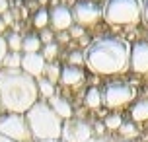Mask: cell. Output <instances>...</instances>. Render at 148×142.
<instances>
[{
  "label": "cell",
  "mask_w": 148,
  "mask_h": 142,
  "mask_svg": "<svg viewBox=\"0 0 148 142\" xmlns=\"http://www.w3.org/2000/svg\"><path fill=\"white\" fill-rule=\"evenodd\" d=\"M6 29V23H4V20H2V16H0V33Z\"/></svg>",
  "instance_id": "cell-35"
},
{
  "label": "cell",
  "mask_w": 148,
  "mask_h": 142,
  "mask_svg": "<svg viewBox=\"0 0 148 142\" xmlns=\"http://www.w3.org/2000/svg\"><path fill=\"white\" fill-rule=\"evenodd\" d=\"M0 142H16V140H12V138H8V136H4V134H0Z\"/></svg>",
  "instance_id": "cell-34"
},
{
  "label": "cell",
  "mask_w": 148,
  "mask_h": 142,
  "mask_svg": "<svg viewBox=\"0 0 148 142\" xmlns=\"http://www.w3.org/2000/svg\"><path fill=\"white\" fill-rule=\"evenodd\" d=\"M8 12V0H0V14Z\"/></svg>",
  "instance_id": "cell-32"
},
{
  "label": "cell",
  "mask_w": 148,
  "mask_h": 142,
  "mask_svg": "<svg viewBox=\"0 0 148 142\" xmlns=\"http://www.w3.org/2000/svg\"><path fill=\"white\" fill-rule=\"evenodd\" d=\"M2 16V20H4V23L6 25H10V23L14 22V16H12V12H4V14H0Z\"/></svg>",
  "instance_id": "cell-29"
},
{
  "label": "cell",
  "mask_w": 148,
  "mask_h": 142,
  "mask_svg": "<svg viewBox=\"0 0 148 142\" xmlns=\"http://www.w3.org/2000/svg\"><path fill=\"white\" fill-rule=\"evenodd\" d=\"M0 134L8 136L16 142H33L31 128L27 119L22 113H4L0 115Z\"/></svg>",
  "instance_id": "cell-5"
},
{
  "label": "cell",
  "mask_w": 148,
  "mask_h": 142,
  "mask_svg": "<svg viewBox=\"0 0 148 142\" xmlns=\"http://www.w3.org/2000/svg\"><path fill=\"white\" fill-rule=\"evenodd\" d=\"M86 66L99 76L123 74L131 62V45L117 37H103L94 41L84 55Z\"/></svg>",
  "instance_id": "cell-2"
},
{
  "label": "cell",
  "mask_w": 148,
  "mask_h": 142,
  "mask_svg": "<svg viewBox=\"0 0 148 142\" xmlns=\"http://www.w3.org/2000/svg\"><path fill=\"white\" fill-rule=\"evenodd\" d=\"M49 23L53 25L55 31H66L74 25L72 10L66 6H55L49 12Z\"/></svg>",
  "instance_id": "cell-11"
},
{
  "label": "cell",
  "mask_w": 148,
  "mask_h": 142,
  "mask_svg": "<svg viewBox=\"0 0 148 142\" xmlns=\"http://www.w3.org/2000/svg\"><path fill=\"white\" fill-rule=\"evenodd\" d=\"M60 70L62 68L57 64V62H49L47 66H45V78L49 80V82H53V84H57V82H60Z\"/></svg>",
  "instance_id": "cell-18"
},
{
  "label": "cell",
  "mask_w": 148,
  "mask_h": 142,
  "mask_svg": "<svg viewBox=\"0 0 148 142\" xmlns=\"http://www.w3.org/2000/svg\"><path fill=\"white\" fill-rule=\"evenodd\" d=\"M119 134L123 138H134V136H138V128L134 127V123H125L123 121V125L119 127Z\"/></svg>",
  "instance_id": "cell-23"
},
{
  "label": "cell",
  "mask_w": 148,
  "mask_h": 142,
  "mask_svg": "<svg viewBox=\"0 0 148 142\" xmlns=\"http://www.w3.org/2000/svg\"><path fill=\"white\" fill-rule=\"evenodd\" d=\"M37 80L22 68L0 70V107L6 113H25L39 101Z\"/></svg>",
  "instance_id": "cell-1"
},
{
  "label": "cell",
  "mask_w": 148,
  "mask_h": 142,
  "mask_svg": "<svg viewBox=\"0 0 148 142\" xmlns=\"http://www.w3.org/2000/svg\"><path fill=\"white\" fill-rule=\"evenodd\" d=\"M86 105H88L90 109H99L101 105H103V91H99L97 88H90L86 91Z\"/></svg>",
  "instance_id": "cell-15"
},
{
  "label": "cell",
  "mask_w": 148,
  "mask_h": 142,
  "mask_svg": "<svg viewBox=\"0 0 148 142\" xmlns=\"http://www.w3.org/2000/svg\"><path fill=\"white\" fill-rule=\"evenodd\" d=\"M4 68H22V53L8 51L4 59Z\"/></svg>",
  "instance_id": "cell-20"
},
{
  "label": "cell",
  "mask_w": 148,
  "mask_h": 142,
  "mask_svg": "<svg viewBox=\"0 0 148 142\" xmlns=\"http://www.w3.org/2000/svg\"><path fill=\"white\" fill-rule=\"evenodd\" d=\"M37 88H39V94L43 97H53L55 96V84L53 82H49L45 76H41V78H37Z\"/></svg>",
  "instance_id": "cell-17"
},
{
  "label": "cell",
  "mask_w": 148,
  "mask_h": 142,
  "mask_svg": "<svg viewBox=\"0 0 148 142\" xmlns=\"http://www.w3.org/2000/svg\"><path fill=\"white\" fill-rule=\"evenodd\" d=\"M47 23H49V12L45 8H39L35 12V18H33V25H35L37 29H45Z\"/></svg>",
  "instance_id": "cell-21"
},
{
  "label": "cell",
  "mask_w": 148,
  "mask_h": 142,
  "mask_svg": "<svg viewBox=\"0 0 148 142\" xmlns=\"http://www.w3.org/2000/svg\"><path fill=\"white\" fill-rule=\"evenodd\" d=\"M41 39L37 37V35H25L22 41V51L23 53H41Z\"/></svg>",
  "instance_id": "cell-16"
},
{
  "label": "cell",
  "mask_w": 148,
  "mask_h": 142,
  "mask_svg": "<svg viewBox=\"0 0 148 142\" xmlns=\"http://www.w3.org/2000/svg\"><path fill=\"white\" fill-rule=\"evenodd\" d=\"M94 136V128L86 121L80 119H66L62 121V142H88Z\"/></svg>",
  "instance_id": "cell-7"
},
{
  "label": "cell",
  "mask_w": 148,
  "mask_h": 142,
  "mask_svg": "<svg viewBox=\"0 0 148 142\" xmlns=\"http://www.w3.org/2000/svg\"><path fill=\"white\" fill-rule=\"evenodd\" d=\"M129 66L136 74H148V41H136L131 47Z\"/></svg>",
  "instance_id": "cell-9"
},
{
  "label": "cell",
  "mask_w": 148,
  "mask_h": 142,
  "mask_svg": "<svg viewBox=\"0 0 148 142\" xmlns=\"http://www.w3.org/2000/svg\"><path fill=\"white\" fill-rule=\"evenodd\" d=\"M123 142H131V140H123Z\"/></svg>",
  "instance_id": "cell-37"
},
{
  "label": "cell",
  "mask_w": 148,
  "mask_h": 142,
  "mask_svg": "<svg viewBox=\"0 0 148 142\" xmlns=\"http://www.w3.org/2000/svg\"><path fill=\"white\" fill-rule=\"evenodd\" d=\"M142 18H144V22L148 23V0L144 2V8H142Z\"/></svg>",
  "instance_id": "cell-33"
},
{
  "label": "cell",
  "mask_w": 148,
  "mask_h": 142,
  "mask_svg": "<svg viewBox=\"0 0 148 142\" xmlns=\"http://www.w3.org/2000/svg\"><path fill=\"white\" fill-rule=\"evenodd\" d=\"M39 39H41V43H43V45H49V43H53V41H55L51 29H41V35H39Z\"/></svg>",
  "instance_id": "cell-27"
},
{
  "label": "cell",
  "mask_w": 148,
  "mask_h": 142,
  "mask_svg": "<svg viewBox=\"0 0 148 142\" xmlns=\"http://www.w3.org/2000/svg\"><path fill=\"white\" fill-rule=\"evenodd\" d=\"M47 103L53 107V111L59 115L62 121H66V119H72V105H70V101L68 99H64V97H60V96H55L49 97V101Z\"/></svg>",
  "instance_id": "cell-12"
},
{
  "label": "cell",
  "mask_w": 148,
  "mask_h": 142,
  "mask_svg": "<svg viewBox=\"0 0 148 142\" xmlns=\"http://www.w3.org/2000/svg\"><path fill=\"white\" fill-rule=\"evenodd\" d=\"M84 53H80V51H74V53H70L68 55V64H72V66H80V64H84Z\"/></svg>",
  "instance_id": "cell-25"
},
{
  "label": "cell",
  "mask_w": 148,
  "mask_h": 142,
  "mask_svg": "<svg viewBox=\"0 0 148 142\" xmlns=\"http://www.w3.org/2000/svg\"><path fill=\"white\" fill-rule=\"evenodd\" d=\"M68 33H70V37H84V27L78 25V23H74L72 27L68 29Z\"/></svg>",
  "instance_id": "cell-28"
},
{
  "label": "cell",
  "mask_w": 148,
  "mask_h": 142,
  "mask_svg": "<svg viewBox=\"0 0 148 142\" xmlns=\"http://www.w3.org/2000/svg\"><path fill=\"white\" fill-rule=\"evenodd\" d=\"M82 80H84V70L80 66L66 64L60 70V82L64 84V86H78Z\"/></svg>",
  "instance_id": "cell-13"
},
{
  "label": "cell",
  "mask_w": 148,
  "mask_h": 142,
  "mask_svg": "<svg viewBox=\"0 0 148 142\" xmlns=\"http://www.w3.org/2000/svg\"><path fill=\"white\" fill-rule=\"evenodd\" d=\"M41 55H43L45 60H55V59H57V55H59V45H57L55 41H53V43H49V45H43Z\"/></svg>",
  "instance_id": "cell-24"
},
{
  "label": "cell",
  "mask_w": 148,
  "mask_h": 142,
  "mask_svg": "<svg viewBox=\"0 0 148 142\" xmlns=\"http://www.w3.org/2000/svg\"><path fill=\"white\" fill-rule=\"evenodd\" d=\"M45 66H47V60L43 59L41 53H23L22 55V70L33 76L35 80L45 74Z\"/></svg>",
  "instance_id": "cell-10"
},
{
  "label": "cell",
  "mask_w": 148,
  "mask_h": 142,
  "mask_svg": "<svg viewBox=\"0 0 148 142\" xmlns=\"http://www.w3.org/2000/svg\"><path fill=\"white\" fill-rule=\"evenodd\" d=\"M88 142H111L109 138H105V136H92Z\"/></svg>",
  "instance_id": "cell-30"
},
{
  "label": "cell",
  "mask_w": 148,
  "mask_h": 142,
  "mask_svg": "<svg viewBox=\"0 0 148 142\" xmlns=\"http://www.w3.org/2000/svg\"><path fill=\"white\" fill-rule=\"evenodd\" d=\"M35 142H62V140H35Z\"/></svg>",
  "instance_id": "cell-36"
},
{
  "label": "cell",
  "mask_w": 148,
  "mask_h": 142,
  "mask_svg": "<svg viewBox=\"0 0 148 142\" xmlns=\"http://www.w3.org/2000/svg\"><path fill=\"white\" fill-rule=\"evenodd\" d=\"M146 41H148V37H146Z\"/></svg>",
  "instance_id": "cell-38"
},
{
  "label": "cell",
  "mask_w": 148,
  "mask_h": 142,
  "mask_svg": "<svg viewBox=\"0 0 148 142\" xmlns=\"http://www.w3.org/2000/svg\"><path fill=\"white\" fill-rule=\"evenodd\" d=\"M134 88L125 82H111L103 90V105L109 109H119L123 105H129L134 99Z\"/></svg>",
  "instance_id": "cell-6"
},
{
  "label": "cell",
  "mask_w": 148,
  "mask_h": 142,
  "mask_svg": "<svg viewBox=\"0 0 148 142\" xmlns=\"http://www.w3.org/2000/svg\"><path fill=\"white\" fill-rule=\"evenodd\" d=\"M72 18L78 25H94L99 22V18H103V10L94 4V2H76L72 8Z\"/></svg>",
  "instance_id": "cell-8"
},
{
  "label": "cell",
  "mask_w": 148,
  "mask_h": 142,
  "mask_svg": "<svg viewBox=\"0 0 148 142\" xmlns=\"http://www.w3.org/2000/svg\"><path fill=\"white\" fill-rule=\"evenodd\" d=\"M103 125L105 128H109V130H119V127L123 125V117L119 115V113H111L103 119Z\"/></svg>",
  "instance_id": "cell-22"
},
{
  "label": "cell",
  "mask_w": 148,
  "mask_h": 142,
  "mask_svg": "<svg viewBox=\"0 0 148 142\" xmlns=\"http://www.w3.org/2000/svg\"><path fill=\"white\" fill-rule=\"evenodd\" d=\"M8 55V43H6V37L0 35V70L4 68V59Z\"/></svg>",
  "instance_id": "cell-26"
},
{
  "label": "cell",
  "mask_w": 148,
  "mask_h": 142,
  "mask_svg": "<svg viewBox=\"0 0 148 142\" xmlns=\"http://www.w3.org/2000/svg\"><path fill=\"white\" fill-rule=\"evenodd\" d=\"M22 41L23 37L18 33V31H14V33H10L6 37V43H8V51H14V53H22Z\"/></svg>",
  "instance_id": "cell-19"
},
{
  "label": "cell",
  "mask_w": 148,
  "mask_h": 142,
  "mask_svg": "<svg viewBox=\"0 0 148 142\" xmlns=\"http://www.w3.org/2000/svg\"><path fill=\"white\" fill-rule=\"evenodd\" d=\"M140 0H107L103 8V18L111 25H133L138 23L142 18Z\"/></svg>",
  "instance_id": "cell-4"
},
{
  "label": "cell",
  "mask_w": 148,
  "mask_h": 142,
  "mask_svg": "<svg viewBox=\"0 0 148 142\" xmlns=\"http://www.w3.org/2000/svg\"><path fill=\"white\" fill-rule=\"evenodd\" d=\"M131 117H133V121H136V123L148 121V99H140V101H136V103L133 105Z\"/></svg>",
  "instance_id": "cell-14"
},
{
  "label": "cell",
  "mask_w": 148,
  "mask_h": 142,
  "mask_svg": "<svg viewBox=\"0 0 148 142\" xmlns=\"http://www.w3.org/2000/svg\"><path fill=\"white\" fill-rule=\"evenodd\" d=\"M27 125L35 140H60L62 134V119L53 111L47 101H37L29 111L25 113Z\"/></svg>",
  "instance_id": "cell-3"
},
{
  "label": "cell",
  "mask_w": 148,
  "mask_h": 142,
  "mask_svg": "<svg viewBox=\"0 0 148 142\" xmlns=\"http://www.w3.org/2000/svg\"><path fill=\"white\" fill-rule=\"evenodd\" d=\"M68 39H70V33H66V31H59V41L64 43V41H68Z\"/></svg>",
  "instance_id": "cell-31"
}]
</instances>
